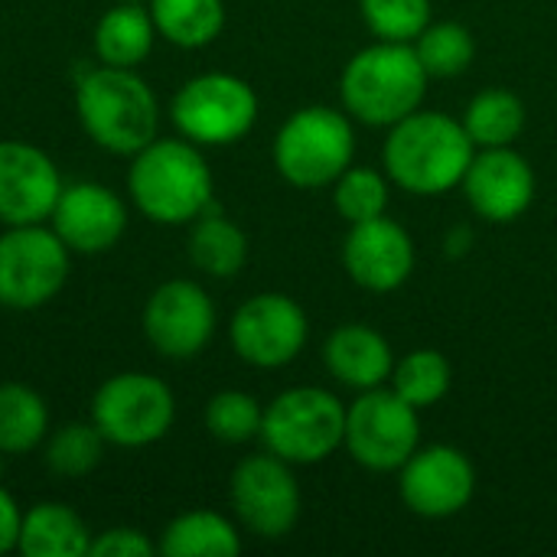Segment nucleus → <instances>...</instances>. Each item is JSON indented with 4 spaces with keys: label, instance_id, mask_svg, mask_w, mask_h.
Instances as JSON below:
<instances>
[{
    "label": "nucleus",
    "instance_id": "nucleus-3",
    "mask_svg": "<svg viewBox=\"0 0 557 557\" xmlns=\"http://www.w3.org/2000/svg\"><path fill=\"white\" fill-rule=\"evenodd\" d=\"M476 147L463 127L444 111H414L392 124L385 140L388 176L414 196H441L463 183Z\"/></svg>",
    "mask_w": 557,
    "mask_h": 557
},
{
    "label": "nucleus",
    "instance_id": "nucleus-14",
    "mask_svg": "<svg viewBox=\"0 0 557 557\" xmlns=\"http://www.w3.org/2000/svg\"><path fill=\"white\" fill-rule=\"evenodd\" d=\"M476 470L457 447H418L401 467V499L421 519H450L470 506Z\"/></svg>",
    "mask_w": 557,
    "mask_h": 557
},
{
    "label": "nucleus",
    "instance_id": "nucleus-29",
    "mask_svg": "<svg viewBox=\"0 0 557 557\" xmlns=\"http://www.w3.org/2000/svg\"><path fill=\"white\" fill-rule=\"evenodd\" d=\"M424 72L431 78H454V75H463L476 55V42H473V33L463 26V23H428V29L411 42Z\"/></svg>",
    "mask_w": 557,
    "mask_h": 557
},
{
    "label": "nucleus",
    "instance_id": "nucleus-10",
    "mask_svg": "<svg viewBox=\"0 0 557 557\" xmlns=\"http://www.w3.org/2000/svg\"><path fill=\"white\" fill-rule=\"evenodd\" d=\"M418 408L408 405L395 388H369L346 408V447L366 470H401L418 450Z\"/></svg>",
    "mask_w": 557,
    "mask_h": 557
},
{
    "label": "nucleus",
    "instance_id": "nucleus-25",
    "mask_svg": "<svg viewBox=\"0 0 557 557\" xmlns=\"http://www.w3.org/2000/svg\"><path fill=\"white\" fill-rule=\"evenodd\" d=\"M150 16L157 36L180 49L209 46L225 26L222 0H150Z\"/></svg>",
    "mask_w": 557,
    "mask_h": 557
},
{
    "label": "nucleus",
    "instance_id": "nucleus-33",
    "mask_svg": "<svg viewBox=\"0 0 557 557\" xmlns=\"http://www.w3.org/2000/svg\"><path fill=\"white\" fill-rule=\"evenodd\" d=\"M153 552L157 545L140 529H108L91 539L88 557H147Z\"/></svg>",
    "mask_w": 557,
    "mask_h": 557
},
{
    "label": "nucleus",
    "instance_id": "nucleus-17",
    "mask_svg": "<svg viewBox=\"0 0 557 557\" xmlns=\"http://www.w3.org/2000/svg\"><path fill=\"white\" fill-rule=\"evenodd\" d=\"M463 189L473 212L486 222H516L535 199V173L512 147H486L473 153Z\"/></svg>",
    "mask_w": 557,
    "mask_h": 557
},
{
    "label": "nucleus",
    "instance_id": "nucleus-18",
    "mask_svg": "<svg viewBox=\"0 0 557 557\" xmlns=\"http://www.w3.org/2000/svg\"><path fill=\"white\" fill-rule=\"evenodd\" d=\"M343 264L359 287L388 294L401 287L414 271L411 235L385 215L356 222L343 242Z\"/></svg>",
    "mask_w": 557,
    "mask_h": 557
},
{
    "label": "nucleus",
    "instance_id": "nucleus-12",
    "mask_svg": "<svg viewBox=\"0 0 557 557\" xmlns=\"http://www.w3.org/2000/svg\"><path fill=\"white\" fill-rule=\"evenodd\" d=\"M307 313L287 294H255L245 300L228 326L232 349L255 369H281L307 346Z\"/></svg>",
    "mask_w": 557,
    "mask_h": 557
},
{
    "label": "nucleus",
    "instance_id": "nucleus-20",
    "mask_svg": "<svg viewBox=\"0 0 557 557\" xmlns=\"http://www.w3.org/2000/svg\"><path fill=\"white\" fill-rule=\"evenodd\" d=\"M91 532L65 503H36L23 512L16 552L26 557H88Z\"/></svg>",
    "mask_w": 557,
    "mask_h": 557
},
{
    "label": "nucleus",
    "instance_id": "nucleus-30",
    "mask_svg": "<svg viewBox=\"0 0 557 557\" xmlns=\"http://www.w3.org/2000/svg\"><path fill=\"white\" fill-rule=\"evenodd\" d=\"M264 408L248 392H219L206 405V428L222 444H248L261 437Z\"/></svg>",
    "mask_w": 557,
    "mask_h": 557
},
{
    "label": "nucleus",
    "instance_id": "nucleus-2",
    "mask_svg": "<svg viewBox=\"0 0 557 557\" xmlns=\"http://www.w3.org/2000/svg\"><path fill=\"white\" fill-rule=\"evenodd\" d=\"M127 193L150 222L186 225L212 206V170L193 140H150L131 157Z\"/></svg>",
    "mask_w": 557,
    "mask_h": 557
},
{
    "label": "nucleus",
    "instance_id": "nucleus-19",
    "mask_svg": "<svg viewBox=\"0 0 557 557\" xmlns=\"http://www.w3.org/2000/svg\"><path fill=\"white\" fill-rule=\"evenodd\" d=\"M323 359H326L330 375L356 392L379 388L385 379H392V369H395L388 339L362 323H346L333 330V336L326 339Z\"/></svg>",
    "mask_w": 557,
    "mask_h": 557
},
{
    "label": "nucleus",
    "instance_id": "nucleus-4",
    "mask_svg": "<svg viewBox=\"0 0 557 557\" xmlns=\"http://www.w3.org/2000/svg\"><path fill=\"white\" fill-rule=\"evenodd\" d=\"M428 78L411 42L379 39L349 59L339 91L352 117L372 127H392L421 108Z\"/></svg>",
    "mask_w": 557,
    "mask_h": 557
},
{
    "label": "nucleus",
    "instance_id": "nucleus-35",
    "mask_svg": "<svg viewBox=\"0 0 557 557\" xmlns=\"http://www.w3.org/2000/svg\"><path fill=\"white\" fill-rule=\"evenodd\" d=\"M114 3H117V0H114ZM127 3H144V0H127Z\"/></svg>",
    "mask_w": 557,
    "mask_h": 557
},
{
    "label": "nucleus",
    "instance_id": "nucleus-27",
    "mask_svg": "<svg viewBox=\"0 0 557 557\" xmlns=\"http://www.w3.org/2000/svg\"><path fill=\"white\" fill-rule=\"evenodd\" d=\"M104 444L108 441L101 437V431L91 421L88 424L72 421L42 441V460H46L49 473H55L62 480H82L101 467Z\"/></svg>",
    "mask_w": 557,
    "mask_h": 557
},
{
    "label": "nucleus",
    "instance_id": "nucleus-11",
    "mask_svg": "<svg viewBox=\"0 0 557 557\" xmlns=\"http://www.w3.org/2000/svg\"><path fill=\"white\" fill-rule=\"evenodd\" d=\"M238 522L258 539H284L300 516V490L290 463L268 454L245 457L228 483Z\"/></svg>",
    "mask_w": 557,
    "mask_h": 557
},
{
    "label": "nucleus",
    "instance_id": "nucleus-21",
    "mask_svg": "<svg viewBox=\"0 0 557 557\" xmlns=\"http://www.w3.org/2000/svg\"><path fill=\"white\" fill-rule=\"evenodd\" d=\"M157 39V26L150 7L117 0L95 26V55L101 65L137 69Z\"/></svg>",
    "mask_w": 557,
    "mask_h": 557
},
{
    "label": "nucleus",
    "instance_id": "nucleus-16",
    "mask_svg": "<svg viewBox=\"0 0 557 557\" xmlns=\"http://www.w3.org/2000/svg\"><path fill=\"white\" fill-rule=\"evenodd\" d=\"M49 222L72 255H101L124 238L127 206L101 183H69L62 186Z\"/></svg>",
    "mask_w": 557,
    "mask_h": 557
},
{
    "label": "nucleus",
    "instance_id": "nucleus-15",
    "mask_svg": "<svg viewBox=\"0 0 557 557\" xmlns=\"http://www.w3.org/2000/svg\"><path fill=\"white\" fill-rule=\"evenodd\" d=\"M59 166L26 140H0V222L39 225L52 215L62 193Z\"/></svg>",
    "mask_w": 557,
    "mask_h": 557
},
{
    "label": "nucleus",
    "instance_id": "nucleus-34",
    "mask_svg": "<svg viewBox=\"0 0 557 557\" xmlns=\"http://www.w3.org/2000/svg\"><path fill=\"white\" fill-rule=\"evenodd\" d=\"M20 525H23V512H20L16 499L10 496V490L0 483V555L16 552Z\"/></svg>",
    "mask_w": 557,
    "mask_h": 557
},
{
    "label": "nucleus",
    "instance_id": "nucleus-9",
    "mask_svg": "<svg viewBox=\"0 0 557 557\" xmlns=\"http://www.w3.org/2000/svg\"><path fill=\"white\" fill-rule=\"evenodd\" d=\"M69 258L65 242L42 222L10 225L0 235V307H46L69 281Z\"/></svg>",
    "mask_w": 557,
    "mask_h": 557
},
{
    "label": "nucleus",
    "instance_id": "nucleus-22",
    "mask_svg": "<svg viewBox=\"0 0 557 557\" xmlns=\"http://www.w3.org/2000/svg\"><path fill=\"white\" fill-rule=\"evenodd\" d=\"M189 261L209 274V277H235L245 261H248V238L245 232L228 222L215 202L199 215L193 219V232H189Z\"/></svg>",
    "mask_w": 557,
    "mask_h": 557
},
{
    "label": "nucleus",
    "instance_id": "nucleus-31",
    "mask_svg": "<svg viewBox=\"0 0 557 557\" xmlns=\"http://www.w3.org/2000/svg\"><path fill=\"white\" fill-rule=\"evenodd\" d=\"M366 26L388 42H414L431 23V0H359Z\"/></svg>",
    "mask_w": 557,
    "mask_h": 557
},
{
    "label": "nucleus",
    "instance_id": "nucleus-13",
    "mask_svg": "<svg viewBox=\"0 0 557 557\" xmlns=\"http://www.w3.org/2000/svg\"><path fill=\"white\" fill-rule=\"evenodd\" d=\"M147 343L166 359L199 356L215 333V304L196 281H166L160 284L140 317Z\"/></svg>",
    "mask_w": 557,
    "mask_h": 557
},
{
    "label": "nucleus",
    "instance_id": "nucleus-28",
    "mask_svg": "<svg viewBox=\"0 0 557 557\" xmlns=\"http://www.w3.org/2000/svg\"><path fill=\"white\" fill-rule=\"evenodd\" d=\"M450 382L454 369L437 349H414L392 369V388L418 411L437 405L450 392Z\"/></svg>",
    "mask_w": 557,
    "mask_h": 557
},
{
    "label": "nucleus",
    "instance_id": "nucleus-23",
    "mask_svg": "<svg viewBox=\"0 0 557 557\" xmlns=\"http://www.w3.org/2000/svg\"><path fill=\"white\" fill-rule=\"evenodd\" d=\"M160 555L166 557H235L242 552L238 529L209 509L176 516L160 535Z\"/></svg>",
    "mask_w": 557,
    "mask_h": 557
},
{
    "label": "nucleus",
    "instance_id": "nucleus-8",
    "mask_svg": "<svg viewBox=\"0 0 557 557\" xmlns=\"http://www.w3.org/2000/svg\"><path fill=\"white\" fill-rule=\"evenodd\" d=\"M170 117L186 140L199 147H228L255 127L258 95L238 75L206 72L173 95Z\"/></svg>",
    "mask_w": 557,
    "mask_h": 557
},
{
    "label": "nucleus",
    "instance_id": "nucleus-24",
    "mask_svg": "<svg viewBox=\"0 0 557 557\" xmlns=\"http://www.w3.org/2000/svg\"><path fill=\"white\" fill-rule=\"evenodd\" d=\"M49 437V408L39 392L20 382L0 385V454L20 457Z\"/></svg>",
    "mask_w": 557,
    "mask_h": 557
},
{
    "label": "nucleus",
    "instance_id": "nucleus-6",
    "mask_svg": "<svg viewBox=\"0 0 557 557\" xmlns=\"http://www.w3.org/2000/svg\"><path fill=\"white\" fill-rule=\"evenodd\" d=\"M261 441L274 457L287 463H320L346 444V408L323 388L307 385L281 392L264 408Z\"/></svg>",
    "mask_w": 557,
    "mask_h": 557
},
{
    "label": "nucleus",
    "instance_id": "nucleus-26",
    "mask_svg": "<svg viewBox=\"0 0 557 557\" xmlns=\"http://www.w3.org/2000/svg\"><path fill=\"white\" fill-rule=\"evenodd\" d=\"M463 127L473 140V147H512V140L525 131V104L519 95L506 88H486L480 91L463 117Z\"/></svg>",
    "mask_w": 557,
    "mask_h": 557
},
{
    "label": "nucleus",
    "instance_id": "nucleus-5",
    "mask_svg": "<svg viewBox=\"0 0 557 557\" xmlns=\"http://www.w3.org/2000/svg\"><path fill=\"white\" fill-rule=\"evenodd\" d=\"M356 153V134L346 114L313 104L294 111L274 137L277 173L300 189L336 183Z\"/></svg>",
    "mask_w": 557,
    "mask_h": 557
},
{
    "label": "nucleus",
    "instance_id": "nucleus-1",
    "mask_svg": "<svg viewBox=\"0 0 557 557\" xmlns=\"http://www.w3.org/2000/svg\"><path fill=\"white\" fill-rule=\"evenodd\" d=\"M75 111L85 134L108 153L134 157L157 137L160 104L153 88L117 65H91L75 82Z\"/></svg>",
    "mask_w": 557,
    "mask_h": 557
},
{
    "label": "nucleus",
    "instance_id": "nucleus-7",
    "mask_svg": "<svg viewBox=\"0 0 557 557\" xmlns=\"http://www.w3.org/2000/svg\"><path fill=\"white\" fill-rule=\"evenodd\" d=\"M176 398L166 382L147 372H117L91 398V424L114 447H150L170 434Z\"/></svg>",
    "mask_w": 557,
    "mask_h": 557
},
{
    "label": "nucleus",
    "instance_id": "nucleus-32",
    "mask_svg": "<svg viewBox=\"0 0 557 557\" xmlns=\"http://www.w3.org/2000/svg\"><path fill=\"white\" fill-rule=\"evenodd\" d=\"M336 212L356 225V222H369L385 215L388 206V183L382 180V173L369 170V166H349L339 180H336V193H333Z\"/></svg>",
    "mask_w": 557,
    "mask_h": 557
}]
</instances>
